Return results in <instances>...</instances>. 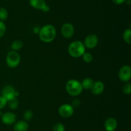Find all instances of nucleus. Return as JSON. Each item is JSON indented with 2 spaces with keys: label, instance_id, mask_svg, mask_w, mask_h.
Here are the masks:
<instances>
[{
  "label": "nucleus",
  "instance_id": "f257e3e1",
  "mask_svg": "<svg viewBox=\"0 0 131 131\" xmlns=\"http://www.w3.org/2000/svg\"><path fill=\"white\" fill-rule=\"evenodd\" d=\"M38 36L42 42L46 43L52 42L56 36V28L52 24H46L40 28Z\"/></svg>",
  "mask_w": 131,
  "mask_h": 131
},
{
  "label": "nucleus",
  "instance_id": "f03ea898",
  "mask_svg": "<svg viewBox=\"0 0 131 131\" xmlns=\"http://www.w3.org/2000/svg\"><path fill=\"white\" fill-rule=\"evenodd\" d=\"M86 48L83 42L79 41H75L72 42L68 47V53L71 57L74 58H79L82 57L85 52Z\"/></svg>",
  "mask_w": 131,
  "mask_h": 131
},
{
  "label": "nucleus",
  "instance_id": "7ed1b4c3",
  "mask_svg": "<svg viewBox=\"0 0 131 131\" xmlns=\"http://www.w3.org/2000/svg\"><path fill=\"white\" fill-rule=\"evenodd\" d=\"M65 89L67 93L72 96H79L83 90L81 82L75 79L69 80L67 82Z\"/></svg>",
  "mask_w": 131,
  "mask_h": 131
},
{
  "label": "nucleus",
  "instance_id": "20e7f679",
  "mask_svg": "<svg viewBox=\"0 0 131 131\" xmlns=\"http://www.w3.org/2000/svg\"><path fill=\"white\" fill-rule=\"evenodd\" d=\"M20 61V57L19 53L15 51H11L7 54L6 57V63L11 68H16L19 66Z\"/></svg>",
  "mask_w": 131,
  "mask_h": 131
},
{
  "label": "nucleus",
  "instance_id": "39448f33",
  "mask_svg": "<svg viewBox=\"0 0 131 131\" xmlns=\"http://www.w3.org/2000/svg\"><path fill=\"white\" fill-rule=\"evenodd\" d=\"M118 78L124 82H128L131 78V68L129 65H124L118 71Z\"/></svg>",
  "mask_w": 131,
  "mask_h": 131
},
{
  "label": "nucleus",
  "instance_id": "423d86ee",
  "mask_svg": "<svg viewBox=\"0 0 131 131\" xmlns=\"http://www.w3.org/2000/svg\"><path fill=\"white\" fill-rule=\"evenodd\" d=\"M74 108L72 106L71 104H64L61 105L58 109L59 114L65 118H70L74 114Z\"/></svg>",
  "mask_w": 131,
  "mask_h": 131
},
{
  "label": "nucleus",
  "instance_id": "0eeeda50",
  "mask_svg": "<svg viewBox=\"0 0 131 131\" xmlns=\"http://www.w3.org/2000/svg\"><path fill=\"white\" fill-rule=\"evenodd\" d=\"M99 42L98 37L95 34H89L85 37L83 44L85 48L88 49H93L97 46Z\"/></svg>",
  "mask_w": 131,
  "mask_h": 131
},
{
  "label": "nucleus",
  "instance_id": "6e6552de",
  "mask_svg": "<svg viewBox=\"0 0 131 131\" xmlns=\"http://www.w3.org/2000/svg\"><path fill=\"white\" fill-rule=\"evenodd\" d=\"M61 35L66 39H70L73 36L74 33V27L71 23H64L61 28Z\"/></svg>",
  "mask_w": 131,
  "mask_h": 131
},
{
  "label": "nucleus",
  "instance_id": "1a4fd4ad",
  "mask_svg": "<svg viewBox=\"0 0 131 131\" xmlns=\"http://www.w3.org/2000/svg\"><path fill=\"white\" fill-rule=\"evenodd\" d=\"M1 121L5 125H12L16 122L17 116L14 113L6 112L1 116Z\"/></svg>",
  "mask_w": 131,
  "mask_h": 131
},
{
  "label": "nucleus",
  "instance_id": "9d476101",
  "mask_svg": "<svg viewBox=\"0 0 131 131\" xmlns=\"http://www.w3.org/2000/svg\"><path fill=\"white\" fill-rule=\"evenodd\" d=\"M15 92H16V91L14 88V87L10 86V85H8V86H5L3 88L2 96L8 101L11 99L14 98H17L15 96Z\"/></svg>",
  "mask_w": 131,
  "mask_h": 131
},
{
  "label": "nucleus",
  "instance_id": "9b49d317",
  "mask_svg": "<svg viewBox=\"0 0 131 131\" xmlns=\"http://www.w3.org/2000/svg\"><path fill=\"white\" fill-rule=\"evenodd\" d=\"M104 84L102 82L99 80L95 81L93 82L92 88L90 89L91 91L94 95H99L103 92L104 91Z\"/></svg>",
  "mask_w": 131,
  "mask_h": 131
},
{
  "label": "nucleus",
  "instance_id": "f8f14e48",
  "mask_svg": "<svg viewBox=\"0 0 131 131\" xmlns=\"http://www.w3.org/2000/svg\"><path fill=\"white\" fill-rule=\"evenodd\" d=\"M117 126V121L113 117L108 118L104 122V128L106 131H115Z\"/></svg>",
  "mask_w": 131,
  "mask_h": 131
},
{
  "label": "nucleus",
  "instance_id": "ddd939ff",
  "mask_svg": "<svg viewBox=\"0 0 131 131\" xmlns=\"http://www.w3.org/2000/svg\"><path fill=\"white\" fill-rule=\"evenodd\" d=\"M28 128H29V125L28 122L24 120L18 121L14 123V131H27Z\"/></svg>",
  "mask_w": 131,
  "mask_h": 131
},
{
  "label": "nucleus",
  "instance_id": "4468645a",
  "mask_svg": "<svg viewBox=\"0 0 131 131\" xmlns=\"http://www.w3.org/2000/svg\"><path fill=\"white\" fill-rule=\"evenodd\" d=\"M29 5L37 10H42L47 6V3L45 0H29Z\"/></svg>",
  "mask_w": 131,
  "mask_h": 131
},
{
  "label": "nucleus",
  "instance_id": "2eb2a0df",
  "mask_svg": "<svg viewBox=\"0 0 131 131\" xmlns=\"http://www.w3.org/2000/svg\"><path fill=\"white\" fill-rule=\"evenodd\" d=\"M93 80L92 78H85L81 82V85L83 86V89H90L92 88V86L93 84Z\"/></svg>",
  "mask_w": 131,
  "mask_h": 131
},
{
  "label": "nucleus",
  "instance_id": "dca6fc26",
  "mask_svg": "<svg viewBox=\"0 0 131 131\" xmlns=\"http://www.w3.org/2000/svg\"><path fill=\"white\" fill-rule=\"evenodd\" d=\"M23 45L24 44H23V41H20V40H15L11 44V48L13 51H17L20 50L23 47Z\"/></svg>",
  "mask_w": 131,
  "mask_h": 131
},
{
  "label": "nucleus",
  "instance_id": "f3484780",
  "mask_svg": "<svg viewBox=\"0 0 131 131\" xmlns=\"http://www.w3.org/2000/svg\"><path fill=\"white\" fill-rule=\"evenodd\" d=\"M123 39L126 43L130 44L131 43V29L127 28L123 33Z\"/></svg>",
  "mask_w": 131,
  "mask_h": 131
},
{
  "label": "nucleus",
  "instance_id": "a211bd4d",
  "mask_svg": "<svg viewBox=\"0 0 131 131\" xmlns=\"http://www.w3.org/2000/svg\"><path fill=\"white\" fill-rule=\"evenodd\" d=\"M7 104L8 105L10 109H12V110H15V109H16L18 107L19 101H18V100L17 99V98H14L8 100Z\"/></svg>",
  "mask_w": 131,
  "mask_h": 131
},
{
  "label": "nucleus",
  "instance_id": "6ab92c4d",
  "mask_svg": "<svg viewBox=\"0 0 131 131\" xmlns=\"http://www.w3.org/2000/svg\"><path fill=\"white\" fill-rule=\"evenodd\" d=\"M8 16V13L5 8L0 7V21H4L6 20Z\"/></svg>",
  "mask_w": 131,
  "mask_h": 131
},
{
  "label": "nucleus",
  "instance_id": "aec40b11",
  "mask_svg": "<svg viewBox=\"0 0 131 131\" xmlns=\"http://www.w3.org/2000/svg\"><path fill=\"white\" fill-rule=\"evenodd\" d=\"M33 113L31 110H27L24 112V114H23V118L24 120L26 121H29L31 119L33 118Z\"/></svg>",
  "mask_w": 131,
  "mask_h": 131
},
{
  "label": "nucleus",
  "instance_id": "412c9836",
  "mask_svg": "<svg viewBox=\"0 0 131 131\" xmlns=\"http://www.w3.org/2000/svg\"><path fill=\"white\" fill-rule=\"evenodd\" d=\"M82 58L83 60L86 63H90L93 60V56L89 52H84L82 55Z\"/></svg>",
  "mask_w": 131,
  "mask_h": 131
},
{
  "label": "nucleus",
  "instance_id": "4be33fe9",
  "mask_svg": "<svg viewBox=\"0 0 131 131\" xmlns=\"http://www.w3.org/2000/svg\"><path fill=\"white\" fill-rule=\"evenodd\" d=\"M125 84L123 86V92L125 95H130L131 93V84L129 82H125Z\"/></svg>",
  "mask_w": 131,
  "mask_h": 131
},
{
  "label": "nucleus",
  "instance_id": "5701e85b",
  "mask_svg": "<svg viewBox=\"0 0 131 131\" xmlns=\"http://www.w3.org/2000/svg\"><path fill=\"white\" fill-rule=\"evenodd\" d=\"M65 126L61 123H57L53 126L52 131H65Z\"/></svg>",
  "mask_w": 131,
  "mask_h": 131
},
{
  "label": "nucleus",
  "instance_id": "b1692460",
  "mask_svg": "<svg viewBox=\"0 0 131 131\" xmlns=\"http://www.w3.org/2000/svg\"><path fill=\"white\" fill-rule=\"evenodd\" d=\"M6 27L4 22L0 21V38L5 35V32H6Z\"/></svg>",
  "mask_w": 131,
  "mask_h": 131
},
{
  "label": "nucleus",
  "instance_id": "393cba45",
  "mask_svg": "<svg viewBox=\"0 0 131 131\" xmlns=\"http://www.w3.org/2000/svg\"><path fill=\"white\" fill-rule=\"evenodd\" d=\"M7 103L8 100L5 97H3L2 95L0 96V110L5 108V107L7 105Z\"/></svg>",
  "mask_w": 131,
  "mask_h": 131
},
{
  "label": "nucleus",
  "instance_id": "a878e982",
  "mask_svg": "<svg viewBox=\"0 0 131 131\" xmlns=\"http://www.w3.org/2000/svg\"><path fill=\"white\" fill-rule=\"evenodd\" d=\"M81 102H80V100L78 98H75L72 100V102L71 105L74 108L75 107H78L80 105Z\"/></svg>",
  "mask_w": 131,
  "mask_h": 131
},
{
  "label": "nucleus",
  "instance_id": "bb28decb",
  "mask_svg": "<svg viewBox=\"0 0 131 131\" xmlns=\"http://www.w3.org/2000/svg\"><path fill=\"white\" fill-rule=\"evenodd\" d=\"M112 1L116 5H122L125 3V0H112Z\"/></svg>",
  "mask_w": 131,
  "mask_h": 131
},
{
  "label": "nucleus",
  "instance_id": "cd10ccee",
  "mask_svg": "<svg viewBox=\"0 0 131 131\" xmlns=\"http://www.w3.org/2000/svg\"><path fill=\"white\" fill-rule=\"evenodd\" d=\"M40 28L39 27L36 26L33 28V32H34L35 33H36V34H38V33H39L40 32Z\"/></svg>",
  "mask_w": 131,
  "mask_h": 131
},
{
  "label": "nucleus",
  "instance_id": "c85d7f7f",
  "mask_svg": "<svg viewBox=\"0 0 131 131\" xmlns=\"http://www.w3.org/2000/svg\"><path fill=\"white\" fill-rule=\"evenodd\" d=\"M49 10H50L49 6L48 5H47V6H46V7L43 9V10H42V12H48Z\"/></svg>",
  "mask_w": 131,
  "mask_h": 131
},
{
  "label": "nucleus",
  "instance_id": "c756f323",
  "mask_svg": "<svg viewBox=\"0 0 131 131\" xmlns=\"http://www.w3.org/2000/svg\"><path fill=\"white\" fill-rule=\"evenodd\" d=\"M3 113L1 111V110H0V117H1V116L3 115Z\"/></svg>",
  "mask_w": 131,
  "mask_h": 131
}]
</instances>
